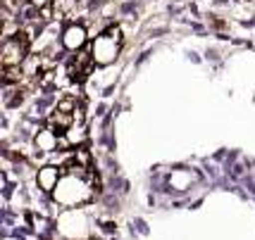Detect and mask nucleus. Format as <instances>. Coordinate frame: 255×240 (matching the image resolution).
<instances>
[{
    "instance_id": "nucleus-1",
    "label": "nucleus",
    "mask_w": 255,
    "mask_h": 240,
    "mask_svg": "<svg viewBox=\"0 0 255 240\" xmlns=\"http://www.w3.org/2000/svg\"><path fill=\"white\" fill-rule=\"evenodd\" d=\"M120 48H122V29L120 26H110L93 41L91 55H93L96 65H110L120 55Z\"/></svg>"
},
{
    "instance_id": "nucleus-2",
    "label": "nucleus",
    "mask_w": 255,
    "mask_h": 240,
    "mask_svg": "<svg viewBox=\"0 0 255 240\" xmlns=\"http://www.w3.org/2000/svg\"><path fill=\"white\" fill-rule=\"evenodd\" d=\"M29 45H31V41L22 31L17 33L14 38L5 41L2 43V53H0L2 67H22L26 62V57H29Z\"/></svg>"
},
{
    "instance_id": "nucleus-3",
    "label": "nucleus",
    "mask_w": 255,
    "mask_h": 240,
    "mask_svg": "<svg viewBox=\"0 0 255 240\" xmlns=\"http://www.w3.org/2000/svg\"><path fill=\"white\" fill-rule=\"evenodd\" d=\"M93 65H96V60H93L91 50H79L77 57H74L72 65H69V79H72V81H84V79L91 74Z\"/></svg>"
},
{
    "instance_id": "nucleus-4",
    "label": "nucleus",
    "mask_w": 255,
    "mask_h": 240,
    "mask_svg": "<svg viewBox=\"0 0 255 240\" xmlns=\"http://www.w3.org/2000/svg\"><path fill=\"white\" fill-rule=\"evenodd\" d=\"M86 43V29L81 24H69L62 33V45L67 50H81Z\"/></svg>"
},
{
    "instance_id": "nucleus-5",
    "label": "nucleus",
    "mask_w": 255,
    "mask_h": 240,
    "mask_svg": "<svg viewBox=\"0 0 255 240\" xmlns=\"http://www.w3.org/2000/svg\"><path fill=\"white\" fill-rule=\"evenodd\" d=\"M60 178H62V169L60 166H43V169H38V176H36L38 186L43 188L45 193H53L57 183H60Z\"/></svg>"
},
{
    "instance_id": "nucleus-6",
    "label": "nucleus",
    "mask_w": 255,
    "mask_h": 240,
    "mask_svg": "<svg viewBox=\"0 0 255 240\" xmlns=\"http://www.w3.org/2000/svg\"><path fill=\"white\" fill-rule=\"evenodd\" d=\"M36 145H38L41 150H55V148H57V133L50 131V129H45L43 133H38Z\"/></svg>"
},
{
    "instance_id": "nucleus-7",
    "label": "nucleus",
    "mask_w": 255,
    "mask_h": 240,
    "mask_svg": "<svg viewBox=\"0 0 255 240\" xmlns=\"http://www.w3.org/2000/svg\"><path fill=\"white\" fill-rule=\"evenodd\" d=\"M65 141L67 143H84L86 141V133H84V126H74L65 133Z\"/></svg>"
}]
</instances>
